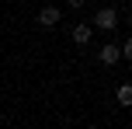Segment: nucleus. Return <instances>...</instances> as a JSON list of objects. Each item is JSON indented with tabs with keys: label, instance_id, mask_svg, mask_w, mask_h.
Segmentation results:
<instances>
[{
	"label": "nucleus",
	"instance_id": "f03ea898",
	"mask_svg": "<svg viewBox=\"0 0 132 129\" xmlns=\"http://www.w3.org/2000/svg\"><path fill=\"white\" fill-rule=\"evenodd\" d=\"M59 18H63V11H59L56 4H45V7L38 11V25H42V28H56Z\"/></svg>",
	"mask_w": 132,
	"mask_h": 129
},
{
	"label": "nucleus",
	"instance_id": "20e7f679",
	"mask_svg": "<svg viewBox=\"0 0 132 129\" xmlns=\"http://www.w3.org/2000/svg\"><path fill=\"white\" fill-rule=\"evenodd\" d=\"M90 39H94V28H90V25H84V21L73 25V42H77V45H87Z\"/></svg>",
	"mask_w": 132,
	"mask_h": 129
},
{
	"label": "nucleus",
	"instance_id": "f257e3e1",
	"mask_svg": "<svg viewBox=\"0 0 132 129\" xmlns=\"http://www.w3.org/2000/svg\"><path fill=\"white\" fill-rule=\"evenodd\" d=\"M90 28L94 32H115V28H118V11H115V7H97Z\"/></svg>",
	"mask_w": 132,
	"mask_h": 129
},
{
	"label": "nucleus",
	"instance_id": "39448f33",
	"mask_svg": "<svg viewBox=\"0 0 132 129\" xmlns=\"http://www.w3.org/2000/svg\"><path fill=\"white\" fill-rule=\"evenodd\" d=\"M118 105H122V108L132 105V87H129V84H118Z\"/></svg>",
	"mask_w": 132,
	"mask_h": 129
},
{
	"label": "nucleus",
	"instance_id": "423d86ee",
	"mask_svg": "<svg viewBox=\"0 0 132 129\" xmlns=\"http://www.w3.org/2000/svg\"><path fill=\"white\" fill-rule=\"evenodd\" d=\"M84 129H97V126H84Z\"/></svg>",
	"mask_w": 132,
	"mask_h": 129
},
{
	"label": "nucleus",
	"instance_id": "7ed1b4c3",
	"mask_svg": "<svg viewBox=\"0 0 132 129\" xmlns=\"http://www.w3.org/2000/svg\"><path fill=\"white\" fill-rule=\"evenodd\" d=\"M97 59L104 63V66H115V63H122V56H118V45H115V42H108V45H101Z\"/></svg>",
	"mask_w": 132,
	"mask_h": 129
}]
</instances>
